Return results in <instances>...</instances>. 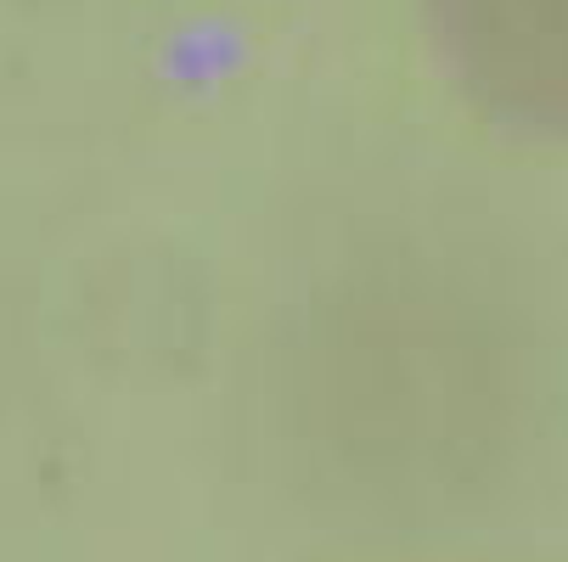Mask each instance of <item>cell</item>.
Wrapping results in <instances>:
<instances>
[{"label": "cell", "mask_w": 568, "mask_h": 562, "mask_svg": "<svg viewBox=\"0 0 568 562\" xmlns=\"http://www.w3.org/2000/svg\"><path fill=\"white\" fill-rule=\"evenodd\" d=\"M450 96L507 141L568 146V0H417Z\"/></svg>", "instance_id": "6da1fadb"}]
</instances>
